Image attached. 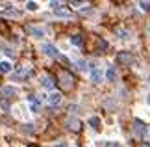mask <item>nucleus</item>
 Here are the masks:
<instances>
[{"label":"nucleus","mask_w":150,"mask_h":147,"mask_svg":"<svg viewBox=\"0 0 150 147\" xmlns=\"http://www.w3.org/2000/svg\"><path fill=\"white\" fill-rule=\"evenodd\" d=\"M61 6H63V4H61V2H56V0H52V2H50V8L54 9V11H57V9H61Z\"/></svg>","instance_id":"20"},{"label":"nucleus","mask_w":150,"mask_h":147,"mask_svg":"<svg viewBox=\"0 0 150 147\" xmlns=\"http://www.w3.org/2000/svg\"><path fill=\"white\" fill-rule=\"evenodd\" d=\"M71 43H72L74 47H82V43H83V41H82V36H72V37H71Z\"/></svg>","instance_id":"17"},{"label":"nucleus","mask_w":150,"mask_h":147,"mask_svg":"<svg viewBox=\"0 0 150 147\" xmlns=\"http://www.w3.org/2000/svg\"><path fill=\"white\" fill-rule=\"evenodd\" d=\"M54 84H56V82H54V78H52L50 75H45L43 78H41V86L45 87V90H52V87H54Z\"/></svg>","instance_id":"9"},{"label":"nucleus","mask_w":150,"mask_h":147,"mask_svg":"<svg viewBox=\"0 0 150 147\" xmlns=\"http://www.w3.org/2000/svg\"><path fill=\"white\" fill-rule=\"evenodd\" d=\"M117 62H120V63H132V62H134V56H132L130 52L122 50V52L117 54Z\"/></svg>","instance_id":"6"},{"label":"nucleus","mask_w":150,"mask_h":147,"mask_svg":"<svg viewBox=\"0 0 150 147\" xmlns=\"http://www.w3.org/2000/svg\"><path fill=\"white\" fill-rule=\"evenodd\" d=\"M148 36H150V24H148Z\"/></svg>","instance_id":"27"},{"label":"nucleus","mask_w":150,"mask_h":147,"mask_svg":"<svg viewBox=\"0 0 150 147\" xmlns=\"http://www.w3.org/2000/svg\"><path fill=\"white\" fill-rule=\"evenodd\" d=\"M106 78L109 82H113L115 78H117V71H115V67H108V71H106Z\"/></svg>","instance_id":"14"},{"label":"nucleus","mask_w":150,"mask_h":147,"mask_svg":"<svg viewBox=\"0 0 150 147\" xmlns=\"http://www.w3.org/2000/svg\"><path fill=\"white\" fill-rule=\"evenodd\" d=\"M17 91H19V90H17L15 86H4V87H2V91H0V93H2V97H4V99H9V97L17 95Z\"/></svg>","instance_id":"5"},{"label":"nucleus","mask_w":150,"mask_h":147,"mask_svg":"<svg viewBox=\"0 0 150 147\" xmlns=\"http://www.w3.org/2000/svg\"><path fill=\"white\" fill-rule=\"evenodd\" d=\"M91 11H93V9H91V8H83V9H82V13H83V15H89Z\"/></svg>","instance_id":"23"},{"label":"nucleus","mask_w":150,"mask_h":147,"mask_svg":"<svg viewBox=\"0 0 150 147\" xmlns=\"http://www.w3.org/2000/svg\"><path fill=\"white\" fill-rule=\"evenodd\" d=\"M87 123H89V127L93 128V131H100V128H102V121H100L98 115H91Z\"/></svg>","instance_id":"8"},{"label":"nucleus","mask_w":150,"mask_h":147,"mask_svg":"<svg viewBox=\"0 0 150 147\" xmlns=\"http://www.w3.org/2000/svg\"><path fill=\"white\" fill-rule=\"evenodd\" d=\"M47 101H48L50 106H57V104H59V103L63 101V95H61L59 91H52L50 95L47 97Z\"/></svg>","instance_id":"4"},{"label":"nucleus","mask_w":150,"mask_h":147,"mask_svg":"<svg viewBox=\"0 0 150 147\" xmlns=\"http://www.w3.org/2000/svg\"><path fill=\"white\" fill-rule=\"evenodd\" d=\"M11 71H13V63H11L9 60H2V62H0V73H2V75H9Z\"/></svg>","instance_id":"7"},{"label":"nucleus","mask_w":150,"mask_h":147,"mask_svg":"<svg viewBox=\"0 0 150 147\" xmlns=\"http://www.w3.org/2000/svg\"><path fill=\"white\" fill-rule=\"evenodd\" d=\"M89 76H91V82H93V84H100V82L104 80L102 69L95 67V63H91V67H89Z\"/></svg>","instance_id":"1"},{"label":"nucleus","mask_w":150,"mask_h":147,"mask_svg":"<svg viewBox=\"0 0 150 147\" xmlns=\"http://www.w3.org/2000/svg\"><path fill=\"white\" fill-rule=\"evenodd\" d=\"M100 49H102V50L108 49V43H106V41H100Z\"/></svg>","instance_id":"24"},{"label":"nucleus","mask_w":150,"mask_h":147,"mask_svg":"<svg viewBox=\"0 0 150 147\" xmlns=\"http://www.w3.org/2000/svg\"><path fill=\"white\" fill-rule=\"evenodd\" d=\"M61 84H63V87L71 90V87H72V76L69 75V73L63 71V73H61Z\"/></svg>","instance_id":"10"},{"label":"nucleus","mask_w":150,"mask_h":147,"mask_svg":"<svg viewBox=\"0 0 150 147\" xmlns=\"http://www.w3.org/2000/svg\"><path fill=\"white\" fill-rule=\"evenodd\" d=\"M139 8H141L143 11H146V13H148V11H150V2H145V0H141V2H139Z\"/></svg>","instance_id":"19"},{"label":"nucleus","mask_w":150,"mask_h":147,"mask_svg":"<svg viewBox=\"0 0 150 147\" xmlns=\"http://www.w3.org/2000/svg\"><path fill=\"white\" fill-rule=\"evenodd\" d=\"M30 32H32V36H33V37H39V39H41V37H45V30H43V28H37V26H33Z\"/></svg>","instance_id":"15"},{"label":"nucleus","mask_w":150,"mask_h":147,"mask_svg":"<svg viewBox=\"0 0 150 147\" xmlns=\"http://www.w3.org/2000/svg\"><path fill=\"white\" fill-rule=\"evenodd\" d=\"M67 125L71 131H80V127H82V123H80V119H76V117H71V119L67 121Z\"/></svg>","instance_id":"11"},{"label":"nucleus","mask_w":150,"mask_h":147,"mask_svg":"<svg viewBox=\"0 0 150 147\" xmlns=\"http://www.w3.org/2000/svg\"><path fill=\"white\" fill-rule=\"evenodd\" d=\"M56 147H67V145H65V143H63V145H56Z\"/></svg>","instance_id":"26"},{"label":"nucleus","mask_w":150,"mask_h":147,"mask_svg":"<svg viewBox=\"0 0 150 147\" xmlns=\"http://www.w3.org/2000/svg\"><path fill=\"white\" fill-rule=\"evenodd\" d=\"M41 49H43V52H45V54H47L48 58H61L59 50H57V49H56V47L52 45V43H43Z\"/></svg>","instance_id":"2"},{"label":"nucleus","mask_w":150,"mask_h":147,"mask_svg":"<svg viewBox=\"0 0 150 147\" xmlns=\"http://www.w3.org/2000/svg\"><path fill=\"white\" fill-rule=\"evenodd\" d=\"M26 9L28 11H37L39 9V4L37 2H26Z\"/></svg>","instance_id":"18"},{"label":"nucleus","mask_w":150,"mask_h":147,"mask_svg":"<svg viewBox=\"0 0 150 147\" xmlns=\"http://www.w3.org/2000/svg\"><path fill=\"white\" fill-rule=\"evenodd\" d=\"M148 131H150V127H148Z\"/></svg>","instance_id":"28"},{"label":"nucleus","mask_w":150,"mask_h":147,"mask_svg":"<svg viewBox=\"0 0 150 147\" xmlns=\"http://www.w3.org/2000/svg\"><path fill=\"white\" fill-rule=\"evenodd\" d=\"M119 36V39H122V41H126V39H130V32L128 30H124V28H119L117 32H115Z\"/></svg>","instance_id":"13"},{"label":"nucleus","mask_w":150,"mask_h":147,"mask_svg":"<svg viewBox=\"0 0 150 147\" xmlns=\"http://www.w3.org/2000/svg\"><path fill=\"white\" fill-rule=\"evenodd\" d=\"M104 147H122V145H120L119 142H106V143H104Z\"/></svg>","instance_id":"22"},{"label":"nucleus","mask_w":150,"mask_h":147,"mask_svg":"<svg viewBox=\"0 0 150 147\" xmlns=\"http://www.w3.org/2000/svg\"><path fill=\"white\" fill-rule=\"evenodd\" d=\"M13 110V115L15 117H21V119H24V104H21V106H15V108H11Z\"/></svg>","instance_id":"12"},{"label":"nucleus","mask_w":150,"mask_h":147,"mask_svg":"<svg viewBox=\"0 0 150 147\" xmlns=\"http://www.w3.org/2000/svg\"><path fill=\"white\" fill-rule=\"evenodd\" d=\"M4 15H15V17H17V15H21V13H19L17 9H11V8H9V9H6V11H4Z\"/></svg>","instance_id":"21"},{"label":"nucleus","mask_w":150,"mask_h":147,"mask_svg":"<svg viewBox=\"0 0 150 147\" xmlns=\"http://www.w3.org/2000/svg\"><path fill=\"white\" fill-rule=\"evenodd\" d=\"M141 147H150V143H148V142H145V143H143Z\"/></svg>","instance_id":"25"},{"label":"nucleus","mask_w":150,"mask_h":147,"mask_svg":"<svg viewBox=\"0 0 150 147\" xmlns=\"http://www.w3.org/2000/svg\"><path fill=\"white\" fill-rule=\"evenodd\" d=\"M54 13H56V17H63V19H71L72 17V13L67 11V9H57V11H54Z\"/></svg>","instance_id":"16"},{"label":"nucleus","mask_w":150,"mask_h":147,"mask_svg":"<svg viewBox=\"0 0 150 147\" xmlns=\"http://www.w3.org/2000/svg\"><path fill=\"white\" fill-rule=\"evenodd\" d=\"M134 132H135L139 138H145V134H146V127H145V123H143L141 119H135V121H134Z\"/></svg>","instance_id":"3"}]
</instances>
